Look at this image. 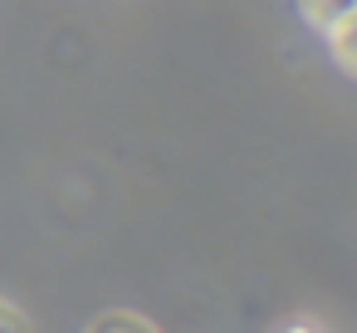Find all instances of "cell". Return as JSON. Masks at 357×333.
Returning a JSON list of instances; mask_svg holds the SVG:
<instances>
[{"label":"cell","mask_w":357,"mask_h":333,"mask_svg":"<svg viewBox=\"0 0 357 333\" xmlns=\"http://www.w3.org/2000/svg\"><path fill=\"white\" fill-rule=\"evenodd\" d=\"M274 333H333L323 318H308V313H298V318H289V323H279Z\"/></svg>","instance_id":"277c9868"},{"label":"cell","mask_w":357,"mask_h":333,"mask_svg":"<svg viewBox=\"0 0 357 333\" xmlns=\"http://www.w3.org/2000/svg\"><path fill=\"white\" fill-rule=\"evenodd\" d=\"M84 333H157V328H152V318H142V313H132V309H108V313H98Z\"/></svg>","instance_id":"7a4b0ae2"},{"label":"cell","mask_w":357,"mask_h":333,"mask_svg":"<svg viewBox=\"0 0 357 333\" xmlns=\"http://www.w3.org/2000/svg\"><path fill=\"white\" fill-rule=\"evenodd\" d=\"M298 20L328 45L333 64L352 74V35H357V0H294Z\"/></svg>","instance_id":"6da1fadb"},{"label":"cell","mask_w":357,"mask_h":333,"mask_svg":"<svg viewBox=\"0 0 357 333\" xmlns=\"http://www.w3.org/2000/svg\"><path fill=\"white\" fill-rule=\"evenodd\" d=\"M0 333H30V318L10 299H0Z\"/></svg>","instance_id":"3957f363"}]
</instances>
